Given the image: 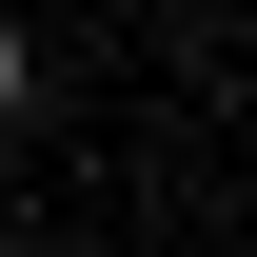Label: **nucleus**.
<instances>
[{"mask_svg":"<svg viewBox=\"0 0 257 257\" xmlns=\"http://www.w3.org/2000/svg\"><path fill=\"white\" fill-rule=\"evenodd\" d=\"M20 79H40V60H20V20H0V119H20Z\"/></svg>","mask_w":257,"mask_h":257,"instance_id":"1","label":"nucleus"}]
</instances>
